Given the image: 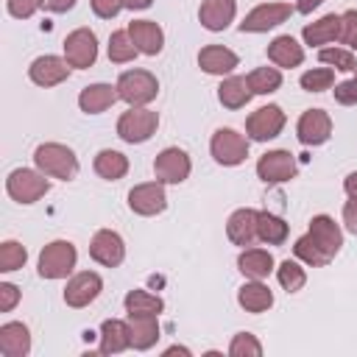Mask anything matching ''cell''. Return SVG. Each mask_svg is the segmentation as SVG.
I'll return each mask as SVG.
<instances>
[{
  "label": "cell",
  "instance_id": "6da1fadb",
  "mask_svg": "<svg viewBox=\"0 0 357 357\" xmlns=\"http://www.w3.org/2000/svg\"><path fill=\"white\" fill-rule=\"evenodd\" d=\"M33 162L36 167L50 176V178H61V181H70L75 178L78 173V159L75 153L67 148V145H59V142H45L33 151Z\"/></svg>",
  "mask_w": 357,
  "mask_h": 357
},
{
  "label": "cell",
  "instance_id": "7a4b0ae2",
  "mask_svg": "<svg viewBox=\"0 0 357 357\" xmlns=\"http://www.w3.org/2000/svg\"><path fill=\"white\" fill-rule=\"evenodd\" d=\"M114 86L120 92V100H126L128 106H145L159 92V81L148 70H128L117 78Z\"/></svg>",
  "mask_w": 357,
  "mask_h": 357
},
{
  "label": "cell",
  "instance_id": "3957f363",
  "mask_svg": "<svg viewBox=\"0 0 357 357\" xmlns=\"http://www.w3.org/2000/svg\"><path fill=\"white\" fill-rule=\"evenodd\" d=\"M75 245L67 240H53L39 254V276L42 279H64L75 268Z\"/></svg>",
  "mask_w": 357,
  "mask_h": 357
},
{
  "label": "cell",
  "instance_id": "277c9868",
  "mask_svg": "<svg viewBox=\"0 0 357 357\" xmlns=\"http://www.w3.org/2000/svg\"><path fill=\"white\" fill-rule=\"evenodd\" d=\"M156 126H159V114L156 112H151L145 106H131L117 120V137L126 139V142H131V145L134 142H145V139L153 137Z\"/></svg>",
  "mask_w": 357,
  "mask_h": 357
},
{
  "label": "cell",
  "instance_id": "5b68a950",
  "mask_svg": "<svg viewBox=\"0 0 357 357\" xmlns=\"http://www.w3.org/2000/svg\"><path fill=\"white\" fill-rule=\"evenodd\" d=\"M6 190H8V195L14 198V201H20V204H33V201H39L47 190H50V181L45 178V173L39 170H28V167H17V170H11L8 173V178H6Z\"/></svg>",
  "mask_w": 357,
  "mask_h": 357
},
{
  "label": "cell",
  "instance_id": "8992f818",
  "mask_svg": "<svg viewBox=\"0 0 357 357\" xmlns=\"http://www.w3.org/2000/svg\"><path fill=\"white\" fill-rule=\"evenodd\" d=\"M209 151H212L215 162H220L226 167H234V165L245 162V156H248V139L243 134H237L234 128H218L212 134Z\"/></svg>",
  "mask_w": 357,
  "mask_h": 357
},
{
  "label": "cell",
  "instance_id": "52a82bcc",
  "mask_svg": "<svg viewBox=\"0 0 357 357\" xmlns=\"http://www.w3.org/2000/svg\"><path fill=\"white\" fill-rule=\"evenodd\" d=\"M64 59L70 61V67L86 70L95 64L98 59V39L89 28H75L73 33H67L64 39Z\"/></svg>",
  "mask_w": 357,
  "mask_h": 357
},
{
  "label": "cell",
  "instance_id": "ba28073f",
  "mask_svg": "<svg viewBox=\"0 0 357 357\" xmlns=\"http://www.w3.org/2000/svg\"><path fill=\"white\" fill-rule=\"evenodd\" d=\"M282 128H284V112H282L276 103L259 106V109L251 112L248 120H245V131H248V137L257 139V142H265V139L279 137Z\"/></svg>",
  "mask_w": 357,
  "mask_h": 357
},
{
  "label": "cell",
  "instance_id": "9c48e42d",
  "mask_svg": "<svg viewBox=\"0 0 357 357\" xmlns=\"http://www.w3.org/2000/svg\"><path fill=\"white\" fill-rule=\"evenodd\" d=\"M290 14H293V6L290 3H262L254 11L245 14V20L240 22V31L243 33H262L268 28L282 25Z\"/></svg>",
  "mask_w": 357,
  "mask_h": 357
},
{
  "label": "cell",
  "instance_id": "30bf717a",
  "mask_svg": "<svg viewBox=\"0 0 357 357\" xmlns=\"http://www.w3.org/2000/svg\"><path fill=\"white\" fill-rule=\"evenodd\" d=\"M257 176L265 184H282L296 176V159L290 151H268L257 162Z\"/></svg>",
  "mask_w": 357,
  "mask_h": 357
},
{
  "label": "cell",
  "instance_id": "8fae6325",
  "mask_svg": "<svg viewBox=\"0 0 357 357\" xmlns=\"http://www.w3.org/2000/svg\"><path fill=\"white\" fill-rule=\"evenodd\" d=\"M190 167H192L190 156L181 148H165L153 162L156 181H162V184H181L190 176Z\"/></svg>",
  "mask_w": 357,
  "mask_h": 357
},
{
  "label": "cell",
  "instance_id": "7c38bea8",
  "mask_svg": "<svg viewBox=\"0 0 357 357\" xmlns=\"http://www.w3.org/2000/svg\"><path fill=\"white\" fill-rule=\"evenodd\" d=\"M128 206H131V212H137V215H145V218L165 212V206H167V195H165V187H162V181L137 184V187L128 192Z\"/></svg>",
  "mask_w": 357,
  "mask_h": 357
},
{
  "label": "cell",
  "instance_id": "4fadbf2b",
  "mask_svg": "<svg viewBox=\"0 0 357 357\" xmlns=\"http://www.w3.org/2000/svg\"><path fill=\"white\" fill-rule=\"evenodd\" d=\"M100 290H103L100 276L92 273V271H81V273H75V276L67 282V287H64V301H67V307L81 310V307L92 304V301L100 296Z\"/></svg>",
  "mask_w": 357,
  "mask_h": 357
},
{
  "label": "cell",
  "instance_id": "5bb4252c",
  "mask_svg": "<svg viewBox=\"0 0 357 357\" xmlns=\"http://www.w3.org/2000/svg\"><path fill=\"white\" fill-rule=\"evenodd\" d=\"M89 257L106 268H117L126 257V245H123V237L112 229H100L92 243H89Z\"/></svg>",
  "mask_w": 357,
  "mask_h": 357
},
{
  "label": "cell",
  "instance_id": "9a60e30c",
  "mask_svg": "<svg viewBox=\"0 0 357 357\" xmlns=\"http://www.w3.org/2000/svg\"><path fill=\"white\" fill-rule=\"evenodd\" d=\"M296 131H298V139L304 145H324L329 139V134H332V120H329V114L324 109H307L298 117Z\"/></svg>",
  "mask_w": 357,
  "mask_h": 357
},
{
  "label": "cell",
  "instance_id": "2e32d148",
  "mask_svg": "<svg viewBox=\"0 0 357 357\" xmlns=\"http://www.w3.org/2000/svg\"><path fill=\"white\" fill-rule=\"evenodd\" d=\"M28 75L39 86H56L70 75V61L59 59V56H39V59L31 61Z\"/></svg>",
  "mask_w": 357,
  "mask_h": 357
},
{
  "label": "cell",
  "instance_id": "e0dca14e",
  "mask_svg": "<svg viewBox=\"0 0 357 357\" xmlns=\"http://www.w3.org/2000/svg\"><path fill=\"white\" fill-rule=\"evenodd\" d=\"M310 234H312V240L321 245V251H324L329 259H335V254H337L340 245H343V231H340V226H337L329 215H315V218L310 220Z\"/></svg>",
  "mask_w": 357,
  "mask_h": 357
},
{
  "label": "cell",
  "instance_id": "ac0fdd59",
  "mask_svg": "<svg viewBox=\"0 0 357 357\" xmlns=\"http://www.w3.org/2000/svg\"><path fill=\"white\" fill-rule=\"evenodd\" d=\"M126 31L134 39L137 50L145 53V56H156L162 50V45H165V33L153 20H134V22H128Z\"/></svg>",
  "mask_w": 357,
  "mask_h": 357
},
{
  "label": "cell",
  "instance_id": "d6986e66",
  "mask_svg": "<svg viewBox=\"0 0 357 357\" xmlns=\"http://www.w3.org/2000/svg\"><path fill=\"white\" fill-rule=\"evenodd\" d=\"M117 98H120L117 86H112V84H89V86L81 89L78 106H81V112H86V114H100V112H106L109 106H114Z\"/></svg>",
  "mask_w": 357,
  "mask_h": 357
},
{
  "label": "cell",
  "instance_id": "ffe728a7",
  "mask_svg": "<svg viewBox=\"0 0 357 357\" xmlns=\"http://www.w3.org/2000/svg\"><path fill=\"white\" fill-rule=\"evenodd\" d=\"M31 351L28 326L20 321H8L0 326V354L3 357H25Z\"/></svg>",
  "mask_w": 357,
  "mask_h": 357
},
{
  "label": "cell",
  "instance_id": "44dd1931",
  "mask_svg": "<svg viewBox=\"0 0 357 357\" xmlns=\"http://www.w3.org/2000/svg\"><path fill=\"white\" fill-rule=\"evenodd\" d=\"M234 11H237V0H204L198 20L206 31H223L234 20Z\"/></svg>",
  "mask_w": 357,
  "mask_h": 357
},
{
  "label": "cell",
  "instance_id": "7402d4cb",
  "mask_svg": "<svg viewBox=\"0 0 357 357\" xmlns=\"http://www.w3.org/2000/svg\"><path fill=\"white\" fill-rule=\"evenodd\" d=\"M198 64L209 75H226V73H231L237 67V53H231L223 45H206L198 53Z\"/></svg>",
  "mask_w": 357,
  "mask_h": 357
},
{
  "label": "cell",
  "instance_id": "603a6c76",
  "mask_svg": "<svg viewBox=\"0 0 357 357\" xmlns=\"http://www.w3.org/2000/svg\"><path fill=\"white\" fill-rule=\"evenodd\" d=\"M226 234L234 245H251L257 237V212L254 209H237L231 212L229 223H226Z\"/></svg>",
  "mask_w": 357,
  "mask_h": 357
},
{
  "label": "cell",
  "instance_id": "cb8c5ba5",
  "mask_svg": "<svg viewBox=\"0 0 357 357\" xmlns=\"http://www.w3.org/2000/svg\"><path fill=\"white\" fill-rule=\"evenodd\" d=\"M131 346V329L126 321L109 318L100 324V354H120L123 349Z\"/></svg>",
  "mask_w": 357,
  "mask_h": 357
},
{
  "label": "cell",
  "instance_id": "d4e9b609",
  "mask_svg": "<svg viewBox=\"0 0 357 357\" xmlns=\"http://www.w3.org/2000/svg\"><path fill=\"white\" fill-rule=\"evenodd\" d=\"M268 59L276 64V67H298L304 61V47L293 39V36H276L271 45H268Z\"/></svg>",
  "mask_w": 357,
  "mask_h": 357
},
{
  "label": "cell",
  "instance_id": "484cf974",
  "mask_svg": "<svg viewBox=\"0 0 357 357\" xmlns=\"http://www.w3.org/2000/svg\"><path fill=\"white\" fill-rule=\"evenodd\" d=\"M237 301L245 312H265L273 304V293L268 284H262V279H251L237 290Z\"/></svg>",
  "mask_w": 357,
  "mask_h": 357
},
{
  "label": "cell",
  "instance_id": "4316f807",
  "mask_svg": "<svg viewBox=\"0 0 357 357\" xmlns=\"http://www.w3.org/2000/svg\"><path fill=\"white\" fill-rule=\"evenodd\" d=\"M128 329H131V346L145 351L159 340V324L156 315H128Z\"/></svg>",
  "mask_w": 357,
  "mask_h": 357
},
{
  "label": "cell",
  "instance_id": "83f0119b",
  "mask_svg": "<svg viewBox=\"0 0 357 357\" xmlns=\"http://www.w3.org/2000/svg\"><path fill=\"white\" fill-rule=\"evenodd\" d=\"M237 268L248 279H265L273 271V257L268 251H262V248H245L237 257Z\"/></svg>",
  "mask_w": 357,
  "mask_h": 357
},
{
  "label": "cell",
  "instance_id": "f1b7e54d",
  "mask_svg": "<svg viewBox=\"0 0 357 357\" xmlns=\"http://www.w3.org/2000/svg\"><path fill=\"white\" fill-rule=\"evenodd\" d=\"M251 86H248V81L245 78H240V75H231V78H226L220 86H218V98H220V103L226 106V109H243L248 100H251Z\"/></svg>",
  "mask_w": 357,
  "mask_h": 357
},
{
  "label": "cell",
  "instance_id": "f546056e",
  "mask_svg": "<svg viewBox=\"0 0 357 357\" xmlns=\"http://www.w3.org/2000/svg\"><path fill=\"white\" fill-rule=\"evenodd\" d=\"M340 39V14H326L318 22L304 28V42L307 45H326Z\"/></svg>",
  "mask_w": 357,
  "mask_h": 357
},
{
  "label": "cell",
  "instance_id": "4dcf8cb0",
  "mask_svg": "<svg viewBox=\"0 0 357 357\" xmlns=\"http://www.w3.org/2000/svg\"><path fill=\"white\" fill-rule=\"evenodd\" d=\"M95 173L100 178H106V181H117V178H123L128 173V159L120 151L106 148V151H100L95 156Z\"/></svg>",
  "mask_w": 357,
  "mask_h": 357
},
{
  "label": "cell",
  "instance_id": "1f68e13d",
  "mask_svg": "<svg viewBox=\"0 0 357 357\" xmlns=\"http://www.w3.org/2000/svg\"><path fill=\"white\" fill-rule=\"evenodd\" d=\"M257 237L268 245H282L287 240V223L271 212H257Z\"/></svg>",
  "mask_w": 357,
  "mask_h": 357
},
{
  "label": "cell",
  "instance_id": "d6a6232c",
  "mask_svg": "<svg viewBox=\"0 0 357 357\" xmlns=\"http://www.w3.org/2000/svg\"><path fill=\"white\" fill-rule=\"evenodd\" d=\"M245 81H248L254 95H271V92H276L282 86V73L276 67H257V70L248 73Z\"/></svg>",
  "mask_w": 357,
  "mask_h": 357
},
{
  "label": "cell",
  "instance_id": "836d02e7",
  "mask_svg": "<svg viewBox=\"0 0 357 357\" xmlns=\"http://www.w3.org/2000/svg\"><path fill=\"white\" fill-rule=\"evenodd\" d=\"M162 298L159 296H151V293H145V290H131L128 296H126V312L128 315H156L159 318V312H162Z\"/></svg>",
  "mask_w": 357,
  "mask_h": 357
},
{
  "label": "cell",
  "instance_id": "e575fe53",
  "mask_svg": "<svg viewBox=\"0 0 357 357\" xmlns=\"http://www.w3.org/2000/svg\"><path fill=\"white\" fill-rule=\"evenodd\" d=\"M137 53H139V50H137V45H134V39L128 36V31H114V33L109 36V61L126 64V61H131Z\"/></svg>",
  "mask_w": 357,
  "mask_h": 357
},
{
  "label": "cell",
  "instance_id": "d590c367",
  "mask_svg": "<svg viewBox=\"0 0 357 357\" xmlns=\"http://www.w3.org/2000/svg\"><path fill=\"white\" fill-rule=\"evenodd\" d=\"M293 254H296L301 262L312 265V268H321V265H326V262H329V257L321 251V245L312 240V234H310V231H307L304 237H298V240H296V245H293Z\"/></svg>",
  "mask_w": 357,
  "mask_h": 357
},
{
  "label": "cell",
  "instance_id": "8d00e7d4",
  "mask_svg": "<svg viewBox=\"0 0 357 357\" xmlns=\"http://www.w3.org/2000/svg\"><path fill=\"white\" fill-rule=\"evenodd\" d=\"M276 279H279V284H282L287 293H298V290L304 287V282H307V273H304V268H298V262L284 259V262L276 268Z\"/></svg>",
  "mask_w": 357,
  "mask_h": 357
},
{
  "label": "cell",
  "instance_id": "74e56055",
  "mask_svg": "<svg viewBox=\"0 0 357 357\" xmlns=\"http://www.w3.org/2000/svg\"><path fill=\"white\" fill-rule=\"evenodd\" d=\"M25 259H28V251H25L20 243L6 240V243L0 245V271H3V273H11V271L22 268Z\"/></svg>",
  "mask_w": 357,
  "mask_h": 357
},
{
  "label": "cell",
  "instance_id": "f35d334b",
  "mask_svg": "<svg viewBox=\"0 0 357 357\" xmlns=\"http://www.w3.org/2000/svg\"><path fill=\"white\" fill-rule=\"evenodd\" d=\"M332 84H335V73L329 67L307 70L301 75V89H307V92H324V89H332Z\"/></svg>",
  "mask_w": 357,
  "mask_h": 357
},
{
  "label": "cell",
  "instance_id": "ab89813d",
  "mask_svg": "<svg viewBox=\"0 0 357 357\" xmlns=\"http://www.w3.org/2000/svg\"><path fill=\"white\" fill-rule=\"evenodd\" d=\"M229 354H231V357H259V354H262V346H259V340H257L251 332H237V335L231 337Z\"/></svg>",
  "mask_w": 357,
  "mask_h": 357
},
{
  "label": "cell",
  "instance_id": "60d3db41",
  "mask_svg": "<svg viewBox=\"0 0 357 357\" xmlns=\"http://www.w3.org/2000/svg\"><path fill=\"white\" fill-rule=\"evenodd\" d=\"M318 59H321L324 64H332V67L340 70V73H351V70L357 67L354 56H351L349 50H340V47H326V50L318 53Z\"/></svg>",
  "mask_w": 357,
  "mask_h": 357
},
{
  "label": "cell",
  "instance_id": "b9f144b4",
  "mask_svg": "<svg viewBox=\"0 0 357 357\" xmlns=\"http://www.w3.org/2000/svg\"><path fill=\"white\" fill-rule=\"evenodd\" d=\"M335 100L340 106H354L357 103V78H349V81L335 84Z\"/></svg>",
  "mask_w": 357,
  "mask_h": 357
},
{
  "label": "cell",
  "instance_id": "7bdbcfd3",
  "mask_svg": "<svg viewBox=\"0 0 357 357\" xmlns=\"http://www.w3.org/2000/svg\"><path fill=\"white\" fill-rule=\"evenodd\" d=\"M39 6H45V0H8V14L17 20H28L36 14Z\"/></svg>",
  "mask_w": 357,
  "mask_h": 357
},
{
  "label": "cell",
  "instance_id": "ee69618b",
  "mask_svg": "<svg viewBox=\"0 0 357 357\" xmlns=\"http://www.w3.org/2000/svg\"><path fill=\"white\" fill-rule=\"evenodd\" d=\"M357 36V8H349L346 14H340V42L351 45Z\"/></svg>",
  "mask_w": 357,
  "mask_h": 357
},
{
  "label": "cell",
  "instance_id": "f6af8a7d",
  "mask_svg": "<svg viewBox=\"0 0 357 357\" xmlns=\"http://www.w3.org/2000/svg\"><path fill=\"white\" fill-rule=\"evenodd\" d=\"M92 3V11L100 17V20H112L117 17V11L123 8V0H89Z\"/></svg>",
  "mask_w": 357,
  "mask_h": 357
},
{
  "label": "cell",
  "instance_id": "bcb514c9",
  "mask_svg": "<svg viewBox=\"0 0 357 357\" xmlns=\"http://www.w3.org/2000/svg\"><path fill=\"white\" fill-rule=\"evenodd\" d=\"M17 301H20V290L11 282H3L0 284V312H8Z\"/></svg>",
  "mask_w": 357,
  "mask_h": 357
},
{
  "label": "cell",
  "instance_id": "7dc6e473",
  "mask_svg": "<svg viewBox=\"0 0 357 357\" xmlns=\"http://www.w3.org/2000/svg\"><path fill=\"white\" fill-rule=\"evenodd\" d=\"M343 223H346V229L351 234H357V195H351L346 201V206H343Z\"/></svg>",
  "mask_w": 357,
  "mask_h": 357
},
{
  "label": "cell",
  "instance_id": "c3c4849f",
  "mask_svg": "<svg viewBox=\"0 0 357 357\" xmlns=\"http://www.w3.org/2000/svg\"><path fill=\"white\" fill-rule=\"evenodd\" d=\"M75 6V0H45V8L53 11V14H64Z\"/></svg>",
  "mask_w": 357,
  "mask_h": 357
},
{
  "label": "cell",
  "instance_id": "681fc988",
  "mask_svg": "<svg viewBox=\"0 0 357 357\" xmlns=\"http://www.w3.org/2000/svg\"><path fill=\"white\" fill-rule=\"evenodd\" d=\"M321 3H324V0H298V3H296V11L310 14V11H312V8H318Z\"/></svg>",
  "mask_w": 357,
  "mask_h": 357
},
{
  "label": "cell",
  "instance_id": "f907efd6",
  "mask_svg": "<svg viewBox=\"0 0 357 357\" xmlns=\"http://www.w3.org/2000/svg\"><path fill=\"white\" fill-rule=\"evenodd\" d=\"M343 187H346L349 195H357V173H349L346 181H343Z\"/></svg>",
  "mask_w": 357,
  "mask_h": 357
},
{
  "label": "cell",
  "instance_id": "816d5d0a",
  "mask_svg": "<svg viewBox=\"0 0 357 357\" xmlns=\"http://www.w3.org/2000/svg\"><path fill=\"white\" fill-rule=\"evenodd\" d=\"M153 0H123V6L126 8H148Z\"/></svg>",
  "mask_w": 357,
  "mask_h": 357
},
{
  "label": "cell",
  "instance_id": "f5cc1de1",
  "mask_svg": "<svg viewBox=\"0 0 357 357\" xmlns=\"http://www.w3.org/2000/svg\"><path fill=\"white\" fill-rule=\"evenodd\" d=\"M165 354H190V349H184V346H170Z\"/></svg>",
  "mask_w": 357,
  "mask_h": 357
},
{
  "label": "cell",
  "instance_id": "db71d44e",
  "mask_svg": "<svg viewBox=\"0 0 357 357\" xmlns=\"http://www.w3.org/2000/svg\"><path fill=\"white\" fill-rule=\"evenodd\" d=\"M351 45H354V47H357V36H354V42H351Z\"/></svg>",
  "mask_w": 357,
  "mask_h": 357
},
{
  "label": "cell",
  "instance_id": "11a10c76",
  "mask_svg": "<svg viewBox=\"0 0 357 357\" xmlns=\"http://www.w3.org/2000/svg\"><path fill=\"white\" fill-rule=\"evenodd\" d=\"M354 73H357V67H354ZM354 78H357V75H354Z\"/></svg>",
  "mask_w": 357,
  "mask_h": 357
}]
</instances>
